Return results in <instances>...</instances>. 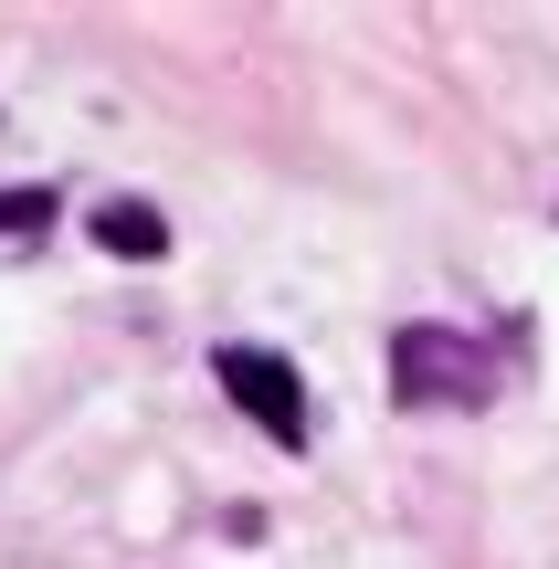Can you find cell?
<instances>
[{
  "instance_id": "obj_1",
  "label": "cell",
  "mask_w": 559,
  "mask_h": 569,
  "mask_svg": "<svg viewBox=\"0 0 559 569\" xmlns=\"http://www.w3.org/2000/svg\"><path fill=\"white\" fill-rule=\"evenodd\" d=\"M391 401L401 411H476L497 401V359L465 327H401L391 338Z\"/></svg>"
},
{
  "instance_id": "obj_2",
  "label": "cell",
  "mask_w": 559,
  "mask_h": 569,
  "mask_svg": "<svg viewBox=\"0 0 559 569\" xmlns=\"http://www.w3.org/2000/svg\"><path fill=\"white\" fill-rule=\"evenodd\" d=\"M211 380H222V401L243 411L264 443H286V453L307 443V380H296L274 348H211Z\"/></svg>"
},
{
  "instance_id": "obj_3",
  "label": "cell",
  "mask_w": 559,
  "mask_h": 569,
  "mask_svg": "<svg viewBox=\"0 0 559 569\" xmlns=\"http://www.w3.org/2000/svg\"><path fill=\"white\" fill-rule=\"evenodd\" d=\"M96 243L127 253V264H159V253H169V222H159L148 201H106V211H96Z\"/></svg>"
},
{
  "instance_id": "obj_4",
  "label": "cell",
  "mask_w": 559,
  "mask_h": 569,
  "mask_svg": "<svg viewBox=\"0 0 559 569\" xmlns=\"http://www.w3.org/2000/svg\"><path fill=\"white\" fill-rule=\"evenodd\" d=\"M32 232H53V180L0 190V243H32Z\"/></svg>"
}]
</instances>
